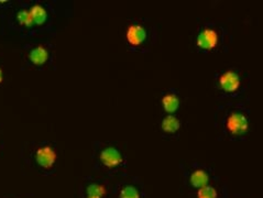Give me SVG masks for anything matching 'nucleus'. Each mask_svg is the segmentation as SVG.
I'll list each match as a JSON object with an SVG mask.
<instances>
[{
    "label": "nucleus",
    "instance_id": "1",
    "mask_svg": "<svg viewBox=\"0 0 263 198\" xmlns=\"http://www.w3.org/2000/svg\"><path fill=\"white\" fill-rule=\"evenodd\" d=\"M227 130L234 136H241L248 131L249 122L247 117L240 112H233L227 119Z\"/></svg>",
    "mask_w": 263,
    "mask_h": 198
},
{
    "label": "nucleus",
    "instance_id": "2",
    "mask_svg": "<svg viewBox=\"0 0 263 198\" xmlns=\"http://www.w3.org/2000/svg\"><path fill=\"white\" fill-rule=\"evenodd\" d=\"M218 44V34L213 29H204L197 36V45L202 50L212 51Z\"/></svg>",
    "mask_w": 263,
    "mask_h": 198
},
{
    "label": "nucleus",
    "instance_id": "3",
    "mask_svg": "<svg viewBox=\"0 0 263 198\" xmlns=\"http://www.w3.org/2000/svg\"><path fill=\"white\" fill-rule=\"evenodd\" d=\"M36 163L43 169H50L56 162V152L51 147H42L35 153Z\"/></svg>",
    "mask_w": 263,
    "mask_h": 198
},
{
    "label": "nucleus",
    "instance_id": "4",
    "mask_svg": "<svg viewBox=\"0 0 263 198\" xmlns=\"http://www.w3.org/2000/svg\"><path fill=\"white\" fill-rule=\"evenodd\" d=\"M219 85H221L222 89H224L225 92L234 93L236 90H238L240 86L239 75L234 71L226 72L219 78Z\"/></svg>",
    "mask_w": 263,
    "mask_h": 198
},
{
    "label": "nucleus",
    "instance_id": "5",
    "mask_svg": "<svg viewBox=\"0 0 263 198\" xmlns=\"http://www.w3.org/2000/svg\"><path fill=\"white\" fill-rule=\"evenodd\" d=\"M100 161L107 168H116L122 163V157L117 149L107 148L100 153Z\"/></svg>",
    "mask_w": 263,
    "mask_h": 198
},
{
    "label": "nucleus",
    "instance_id": "6",
    "mask_svg": "<svg viewBox=\"0 0 263 198\" xmlns=\"http://www.w3.org/2000/svg\"><path fill=\"white\" fill-rule=\"evenodd\" d=\"M127 40L133 46L140 45L147 39V31L143 26L139 24H132L127 30Z\"/></svg>",
    "mask_w": 263,
    "mask_h": 198
},
{
    "label": "nucleus",
    "instance_id": "7",
    "mask_svg": "<svg viewBox=\"0 0 263 198\" xmlns=\"http://www.w3.org/2000/svg\"><path fill=\"white\" fill-rule=\"evenodd\" d=\"M29 58L34 65H43L49 58V52H47L45 47L36 46L30 52Z\"/></svg>",
    "mask_w": 263,
    "mask_h": 198
},
{
    "label": "nucleus",
    "instance_id": "8",
    "mask_svg": "<svg viewBox=\"0 0 263 198\" xmlns=\"http://www.w3.org/2000/svg\"><path fill=\"white\" fill-rule=\"evenodd\" d=\"M181 128V122L174 116H166L162 121V130L166 133H175Z\"/></svg>",
    "mask_w": 263,
    "mask_h": 198
},
{
    "label": "nucleus",
    "instance_id": "9",
    "mask_svg": "<svg viewBox=\"0 0 263 198\" xmlns=\"http://www.w3.org/2000/svg\"><path fill=\"white\" fill-rule=\"evenodd\" d=\"M162 105L166 112H169V114H173V112H175L179 109L180 100L176 95L169 94V95H165L163 97Z\"/></svg>",
    "mask_w": 263,
    "mask_h": 198
},
{
    "label": "nucleus",
    "instance_id": "10",
    "mask_svg": "<svg viewBox=\"0 0 263 198\" xmlns=\"http://www.w3.org/2000/svg\"><path fill=\"white\" fill-rule=\"evenodd\" d=\"M29 11L32 17V21H33V24L41 25L46 21L47 13L45 11V9L40 6V4H35V6H33L29 10Z\"/></svg>",
    "mask_w": 263,
    "mask_h": 198
},
{
    "label": "nucleus",
    "instance_id": "11",
    "mask_svg": "<svg viewBox=\"0 0 263 198\" xmlns=\"http://www.w3.org/2000/svg\"><path fill=\"white\" fill-rule=\"evenodd\" d=\"M209 178L205 171L203 170H197L191 176V183L194 187L197 189H202L204 186H207Z\"/></svg>",
    "mask_w": 263,
    "mask_h": 198
},
{
    "label": "nucleus",
    "instance_id": "12",
    "mask_svg": "<svg viewBox=\"0 0 263 198\" xmlns=\"http://www.w3.org/2000/svg\"><path fill=\"white\" fill-rule=\"evenodd\" d=\"M105 195V187L98 184H90L87 187V198H101Z\"/></svg>",
    "mask_w": 263,
    "mask_h": 198
},
{
    "label": "nucleus",
    "instance_id": "13",
    "mask_svg": "<svg viewBox=\"0 0 263 198\" xmlns=\"http://www.w3.org/2000/svg\"><path fill=\"white\" fill-rule=\"evenodd\" d=\"M218 193L212 186H204L197 192V198H217Z\"/></svg>",
    "mask_w": 263,
    "mask_h": 198
},
{
    "label": "nucleus",
    "instance_id": "14",
    "mask_svg": "<svg viewBox=\"0 0 263 198\" xmlns=\"http://www.w3.org/2000/svg\"><path fill=\"white\" fill-rule=\"evenodd\" d=\"M17 19L21 25L31 26L33 24V21H32V17L29 10H21V11H19L17 14Z\"/></svg>",
    "mask_w": 263,
    "mask_h": 198
},
{
    "label": "nucleus",
    "instance_id": "15",
    "mask_svg": "<svg viewBox=\"0 0 263 198\" xmlns=\"http://www.w3.org/2000/svg\"><path fill=\"white\" fill-rule=\"evenodd\" d=\"M120 198H140V194L136 187L126 186L120 192Z\"/></svg>",
    "mask_w": 263,
    "mask_h": 198
},
{
    "label": "nucleus",
    "instance_id": "16",
    "mask_svg": "<svg viewBox=\"0 0 263 198\" xmlns=\"http://www.w3.org/2000/svg\"><path fill=\"white\" fill-rule=\"evenodd\" d=\"M3 81V72H2V69L0 68V83H2Z\"/></svg>",
    "mask_w": 263,
    "mask_h": 198
}]
</instances>
